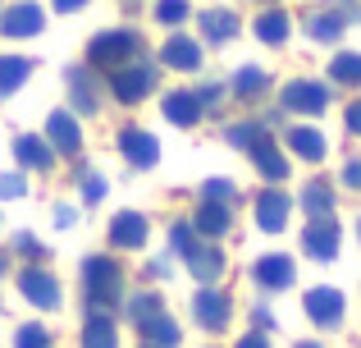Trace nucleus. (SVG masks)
<instances>
[{
  "mask_svg": "<svg viewBox=\"0 0 361 348\" xmlns=\"http://www.w3.org/2000/svg\"><path fill=\"white\" fill-rule=\"evenodd\" d=\"M160 115H165L174 128H197L206 119V106L197 101L192 88H174V92H165V101H160Z\"/></svg>",
  "mask_w": 361,
  "mask_h": 348,
  "instance_id": "obj_18",
  "label": "nucleus"
},
{
  "mask_svg": "<svg viewBox=\"0 0 361 348\" xmlns=\"http://www.w3.org/2000/svg\"><path fill=\"white\" fill-rule=\"evenodd\" d=\"M224 92H229L224 83H202V88H197V101H202L206 110H215V106L224 101Z\"/></svg>",
  "mask_w": 361,
  "mask_h": 348,
  "instance_id": "obj_42",
  "label": "nucleus"
},
{
  "mask_svg": "<svg viewBox=\"0 0 361 348\" xmlns=\"http://www.w3.org/2000/svg\"><path fill=\"white\" fill-rule=\"evenodd\" d=\"M343 124H348V133H357V138H361V101H353V106L343 110Z\"/></svg>",
  "mask_w": 361,
  "mask_h": 348,
  "instance_id": "obj_45",
  "label": "nucleus"
},
{
  "mask_svg": "<svg viewBox=\"0 0 361 348\" xmlns=\"http://www.w3.org/2000/svg\"><path fill=\"white\" fill-rule=\"evenodd\" d=\"M5 270H9V252H0V275H5Z\"/></svg>",
  "mask_w": 361,
  "mask_h": 348,
  "instance_id": "obj_50",
  "label": "nucleus"
},
{
  "mask_svg": "<svg viewBox=\"0 0 361 348\" xmlns=\"http://www.w3.org/2000/svg\"><path fill=\"white\" fill-rule=\"evenodd\" d=\"M119 156L133 165V170H156V165H160V138L151 133V128L128 124L119 133Z\"/></svg>",
  "mask_w": 361,
  "mask_h": 348,
  "instance_id": "obj_12",
  "label": "nucleus"
},
{
  "mask_svg": "<svg viewBox=\"0 0 361 348\" xmlns=\"http://www.w3.org/2000/svg\"><path fill=\"white\" fill-rule=\"evenodd\" d=\"M64 92H69V106L78 110V115H97L101 110V78L97 69H87V64H69L64 69Z\"/></svg>",
  "mask_w": 361,
  "mask_h": 348,
  "instance_id": "obj_9",
  "label": "nucleus"
},
{
  "mask_svg": "<svg viewBox=\"0 0 361 348\" xmlns=\"http://www.w3.org/2000/svg\"><path fill=\"white\" fill-rule=\"evenodd\" d=\"M42 138L51 143L55 156H78L82 152V124H78L73 110H55V115L46 119V133Z\"/></svg>",
  "mask_w": 361,
  "mask_h": 348,
  "instance_id": "obj_16",
  "label": "nucleus"
},
{
  "mask_svg": "<svg viewBox=\"0 0 361 348\" xmlns=\"http://www.w3.org/2000/svg\"><path fill=\"white\" fill-rule=\"evenodd\" d=\"M78 193H82V202H87V206H97V202H106L110 184H106V179H101L97 170H87V174L78 179Z\"/></svg>",
  "mask_w": 361,
  "mask_h": 348,
  "instance_id": "obj_38",
  "label": "nucleus"
},
{
  "mask_svg": "<svg viewBox=\"0 0 361 348\" xmlns=\"http://www.w3.org/2000/svg\"><path fill=\"white\" fill-rule=\"evenodd\" d=\"M338 179H343V188H353V193H361V156H353V161L343 165V174H338Z\"/></svg>",
  "mask_w": 361,
  "mask_h": 348,
  "instance_id": "obj_43",
  "label": "nucleus"
},
{
  "mask_svg": "<svg viewBox=\"0 0 361 348\" xmlns=\"http://www.w3.org/2000/svg\"><path fill=\"white\" fill-rule=\"evenodd\" d=\"M252 330H261V335H270V330H274V316H270V307H261V303L252 307Z\"/></svg>",
  "mask_w": 361,
  "mask_h": 348,
  "instance_id": "obj_44",
  "label": "nucleus"
},
{
  "mask_svg": "<svg viewBox=\"0 0 361 348\" xmlns=\"http://www.w3.org/2000/svg\"><path fill=\"white\" fill-rule=\"evenodd\" d=\"M293 197L283 193V188H261V193H256V202H252V215H256V229L261 234H283L288 229V220H293Z\"/></svg>",
  "mask_w": 361,
  "mask_h": 348,
  "instance_id": "obj_7",
  "label": "nucleus"
},
{
  "mask_svg": "<svg viewBox=\"0 0 361 348\" xmlns=\"http://www.w3.org/2000/svg\"><path fill=\"white\" fill-rule=\"evenodd\" d=\"M123 266L115 257H106V252H97V257L82 261V303H87V312H106L115 316L123 307Z\"/></svg>",
  "mask_w": 361,
  "mask_h": 348,
  "instance_id": "obj_1",
  "label": "nucleus"
},
{
  "mask_svg": "<svg viewBox=\"0 0 361 348\" xmlns=\"http://www.w3.org/2000/svg\"><path fill=\"white\" fill-rule=\"evenodd\" d=\"M55 9H60V14H78V9H87L92 0H51Z\"/></svg>",
  "mask_w": 361,
  "mask_h": 348,
  "instance_id": "obj_47",
  "label": "nucleus"
},
{
  "mask_svg": "<svg viewBox=\"0 0 361 348\" xmlns=\"http://www.w3.org/2000/svg\"><path fill=\"white\" fill-rule=\"evenodd\" d=\"M348 28V18L338 14V9H316V14L307 18V37L311 42H338Z\"/></svg>",
  "mask_w": 361,
  "mask_h": 348,
  "instance_id": "obj_31",
  "label": "nucleus"
},
{
  "mask_svg": "<svg viewBox=\"0 0 361 348\" xmlns=\"http://www.w3.org/2000/svg\"><path fill=\"white\" fill-rule=\"evenodd\" d=\"M9 248H14L18 257H27V261H46V252H51V248H46V243L37 239L32 229H18V234H14V243H9Z\"/></svg>",
  "mask_w": 361,
  "mask_h": 348,
  "instance_id": "obj_37",
  "label": "nucleus"
},
{
  "mask_svg": "<svg viewBox=\"0 0 361 348\" xmlns=\"http://www.w3.org/2000/svg\"><path fill=\"white\" fill-rule=\"evenodd\" d=\"M233 197H238V188H233V179H224V174H211V179L202 184V202L233 206Z\"/></svg>",
  "mask_w": 361,
  "mask_h": 348,
  "instance_id": "obj_35",
  "label": "nucleus"
},
{
  "mask_svg": "<svg viewBox=\"0 0 361 348\" xmlns=\"http://www.w3.org/2000/svg\"><path fill=\"white\" fill-rule=\"evenodd\" d=\"M82 348H119V325L106 312H87L82 321Z\"/></svg>",
  "mask_w": 361,
  "mask_h": 348,
  "instance_id": "obj_25",
  "label": "nucleus"
},
{
  "mask_svg": "<svg viewBox=\"0 0 361 348\" xmlns=\"http://www.w3.org/2000/svg\"><path fill=\"white\" fill-rule=\"evenodd\" d=\"M183 266H188V275H192L197 284H220V280H224V266H229V257H224L220 243H197L192 257H188Z\"/></svg>",
  "mask_w": 361,
  "mask_h": 348,
  "instance_id": "obj_19",
  "label": "nucleus"
},
{
  "mask_svg": "<svg viewBox=\"0 0 361 348\" xmlns=\"http://www.w3.org/2000/svg\"><path fill=\"white\" fill-rule=\"evenodd\" d=\"M233 348H270V335H261V330H247Z\"/></svg>",
  "mask_w": 361,
  "mask_h": 348,
  "instance_id": "obj_46",
  "label": "nucleus"
},
{
  "mask_svg": "<svg viewBox=\"0 0 361 348\" xmlns=\"http://www.w3.org/2000/svg\"><path fill=\"white\" fill-rule=\"evenodd\" d=\"M142 60V32L137 28H110L87 42V69H123V64Z\"/></svg>",
  "mask_w": 361,
  "mask_h": 348,
  "instance_id": "obj_2",
  "label": "nucleus"
},
{
  "mask_svg": "<svg viewBox=\"0 0 361 348\" xmlns=\"http://www.w3.org/2000/svg\"><path fill=\"white\" fill-rule=\"evenodd\" d=\"M265 88H270V73H265L261 64H243V69L233 73V83H229V92H233L238 101H256Z\"/></svg>",
  "mask_w": 361,
  "mask_h": 348,
  "instance_id": "obj_30",
  "label": "nucleus"
},
{
  "mask_svg": "<svg viewBox=\"0 0 361 348\" xmlns=\"http://www.w3.org/2000/svg\"><path fill=\"white\" fill-rule=\"evenodd\" d=\"M0 197H5V202H18V197H27V179L18 174V170H5V174H0Z\"/></svg>",
  "mask_w": 361,
  "mask_h": 348,
  "instance_id": "obj_40",
  "label": "nucleus"
},
{
  "mask_svg": "<svg viewBox=\"0 0 361 348\" xmlns=\"http://www.w3.org/2000/svg\"><path fill=\"white\" fill-rule=\"evenodd\" d=\"M51 224H55V229H73V224H78V206H69V202H55V211H51Z\"/></svg>",
  "mask_w": 361,
  "mask_h": 348,
  "instance_id": "obj_41",
  "label": "nucleus"
},
{
  "mask_svg": "<svg viewBox=\"0 0 361 348\" xmlns=\"http://www.w3.org/2000/svg\"><path fill=\"white\" fill-rule=\"evenodd\" d=\"M151 239V220L142 211H119L110 220V248L115 252H142Z\"/></svg>",
  "mask_w": 361,
  "mask_h": 348,
  "instance_id": "obj_15",
  "label": "nucleus"
},
{
  "mask_svg": "<svg viewBox=\"0 0 361 348\" xmlns=\"http://www.w3.org/2000/svg\"><path fill=\"white\" fill-rule=\"evenodd\" d=\"M18 294H23V303L37 307V312H55V307L64 303L60 298V280H55L51 270H42V266L18 270Z\"/></svg>",
  "mask_w": 361,
  "mask_h": 348,
  "instance_id": "obj_10",
  "label": "nucleus"
},
{
  "mask_svg": "<svg viewBox=\"0 0 361 348\" xmlns=\"http://www.w3.org/2000/svg\"><path fill=\"white\" fill-rule=\"evenodd\" d=\"M329 83L338 88H361V51H338L329 60Z\"/></svg>",
  "mask_w": 361,
  "mask_h": 348,
  "instance_id": "obj_32",
  "label": "nucleus"
},
{
  "mask_svg": "<svg viewBox=\"0 0 361 348\" xmlns=\"http://www.w3.org/2000/svg\"><path fill=\"white\" fill-rule=\"evenodd\" d=\"M252 32H256V42H265V46H283V42H288V32H293L288 9H265V14H256Z\"/></svg>",
  "mask_w": 361,
  "mask_h": 348,
  "instance_id": "obj_24",
  "label": "nucleus"
},
{
  "mask_svg": "<svg viewBox=\"0 0 361 348\" xmlns=\"http://www.w3.org/2000/svg\"><path fill=\"white\" fill-rule=\"evenodd\" d=\"M197 28H202V37L211 46H229L233 37H238V14H233V9H202V14H197Z\"/></svg>",
  "mask_w": 361,
  "mask_h": 348,
  "instance_id": "obj_23",
  "label": "nucleus"
},
{
  "mask_svg": "<svg viewBox=\"0 0 361 348\" xmlns=\"http://www.w3.org/2000/svg\"><path fill=\"white\" fill-rule=\"evenodd\" d=\"M137 335H142V344H147V348H178V344H183V330H178V321L169 312H160L156 321L137 325Z\"/></svg>",
  "mask_w": 361,
  "mask_h": 348,
  "instance_id": "obj_26",
  "label": "nucleus"
},
{
  "mask_svg": "<svg viewBox=\"0 0 361 348\" xmlns=\"http://www.w3.org/2000/svg\"><path fill=\"white\" fill-rule=\"evenodd\" d=\"M156 78H160V69L151 60H133V64H123V69L110 73V97H115L119 106H142V101L156 92Z\"/></svg>",
  "mask_w": 361,
  "mask_h": 348,
  "instance_id": "obj_3",
  "label": "nucleus"
},
{
  "mask_svg": "<svg viewBox=\"0 0 361 348\" xmlns=\"http://www.w3.org/2000/svg\"><path fill=\"white\" fill-rule=\"evenodd\" d=\"M298 206L307 211V220H325V215H334V188H329L325 179H311V184L302 188Z\"/></svg>",
  "mask_w": 361,
  "mask_h": 348,
  "instance_id": "obj_27",
  "label": "nucleus"
},
{
  "mask_svg": "<svg viewBox=\"0 0 361 348\" xmlns=\"http://www.w3.org/2000/svg\"><path fill=\"white\" fill-rule=\"evenodd\" d=\"M14 348H55V340H51V330H46L42 321H23L14 330Z\"/></svg>",
  "mask_w": 361,
  "mask_h": 348,
  "instance_id": "obj_34",
  "label": "nucleus"
},
{
  "mask_svg": "<svg viewBox=\"0 0 361 348\" xmlns=\"http://www.w3.org/2000/svg\"><path fill=\"white\" fill-rule=\"evenodd\" d=\"M302 312H307L311 325H320V330H338L348 316V303H343V289L334 284H316L302 294Z\"/></svg>",
  "mask_w": 361,
  "mask_h": 348,
  "instance_id": "obj_4",
  "label": "nucleus"
},
{
  "mask_svg": "<svg viewBox=\"0 0 361 348\" xmlns=\"http://www.w3.org/2000/svg\"><path fill=\"white\" fill-rule=\"evenodd\" d=\"M37 64L27 55H0V97H14L27 78H32Z\"/></svg>",
  "mask_w": 361,
  "mask_h": 348,
  "instance_id": "obj_29",
  "label": "nucleus"
},
{
  "mask_svg": "<svg viewBox=\"0 0 361 348\" xmlns=\"http://www.w3.org/2000/svg\"><path fill=\"white\" fill-rule=\"evenodd\" d=\"M338 248H343V229H338L334 215H325V220H311L307 229H302V252H307L311 261H334Z\"/></svg>",
  "mask_w": 361,
  "mask_h": 348,
  "instance_id": "obj_13",
  "label": "nucleus"
},
{
  "mask_svg": "<svg viewBox=\"0 0 361 348\" xmlns=\"http://www.w3.org/2000/svg\"><path fill=\"white\" fill-rule=\"evenodd\" d=\"M243 152H247V156H252V165H256V174H261V179H265V184H274V188H279V179H288V156H283V147H279V143H274V138H270V133H265V128H261V133H256V138H252V143H247V147H243Z\"/></svg>",
  "mask_w": 361,
  "mask_h": 348,
  "instance_id": "obj_11",
  "label": "nucleus"
},
{
  "mask_svg": "<svg viewBox=\"0 0 361 348\" xmlns=\"http://www.w3.org/2000/svg\"><path fill=\"white\" fill-rule=\"evenodd\" d=\"M42 32H46V9L32 5V0H18V5H9L0 14V37L23 42V37H42Z\"/></svg>",
  "mask_w": 361,
  "mask_h": 348,
  "instance_id": "obj_14",
  "label": "nucleus"
},
{
  "mask_svg": "<svg viewBox=\"0 0 361 348\" xmlns=\"http://www.w3.org/2000/svg\"><path fill=\"white\" fill-rule=\"evenodd\" d=\"M142 348H147V344H142Z\"/></svg>",
  "mask_w": 361,
  "mask_h": 348,
  "instance_id": "obj_52",
  "label": "nucleus"
},
{
  "mask_svg": "<svg viewBox=\"0 0 361 348\" xmlns=\"http://www.w3.org/2000/svg\"><path fill=\"white\" fill-rule=\"evenodd\" d=\"M293 348H325V344H316V340H302V344H293Z\"/></svg>",
  "mask_w": 361,
  "mask_h": 348,
  "instance_id": "obj_49",
  "label": "nucleus"
},
{
  "mask_svg": "<svg viewBox=\"0 0 361 348\" xmlns=\"http://www.w3.org/2000/svg\"><path fill=\"white\" fill-rule=\"evenodd\" d=\"M160 312H165V303H160V294H156V289H137V294H128V298H123V316H128L133 325L156 321Z\"/></svg>",
  "mask_w": 361,
  "mask_h": 348,
  "instance_id": "obj_28",
  "label": "nucleus"
},
{
  "mask_svg": "<svg viewBox=\"0 0 361 348\" xmlns=\"http://www.w3.org/2000/svg\"><path fill=\"white\" fill-rule=\"evenodd\" d=\"M160 64L174 73H197L202 69V42H192L188 32H174L165 46H160Z\"/></svg>",
  "mask_w": 361,
  "mask_h": 348,
  "instance_id": "obj_21",
  "label": "nucleus"
},
{
  "mask_svg": "<svg viewBox=\"0 0 361 348\" xmlns=\"http://www.w3.org/2000/svg\"><path fill=\"white\" fill-rule=\"evenodd\" d=\"M283 143H288V152L298 156V161H307V165H320L329 156V138L320 133V128H311V124H288Z\"/></svg>",
  "mask_w": 361,
  "mask_h": 348,
  "instance_id": "obj_20",
  "label": "nucleus"
},
{
  "mask_svg": "<svg viewBox=\"0 0 361 348\" xmlns=\"http://www.w3.org/2000/svg\"><path fill=\"white\" fill-rule=\"evenodd\" d=\"M261 119H243V124H229V128H224V143H229V147H238V152H243V147L247 143H252V138L256 133H261Z\"/></svg>",
  "mask_w": 361,
  "mask_h": 348,
  "instance_id": "obj_39",
  "label": "nucleus"
},
{
  "mask_svg": "<svg viewBox=\"0 0 361 348\" xmlns=\"http://www.w3.org/2000/svg\"><path fill=\"white\" fill-rule=\"evenodd\" d=\"M357 239H361V220H357Z\"/></svg>",
  "mask_w": 361,
  "mask_h": 348,
  "instance_id": "obj_51",
  "label": "nucleus"
},
{
  "mask_svg": "<svg viewBox=\"0 0 361 348\" xmlns=\"http://www.w3.org/2000/svg\"><path fill=\"white\" fill-rule=\"evenodd\" d=\"M188 14H192L188 0H156V23H165V28H183Z\"/></svg>",
  "mask_w": 361,
  "mask_h": 348,
  "instance_id": "obj_36",
  "label": "nucleus"
},
{
  "mask_svg": "<svg viewBox=\"0 0 361 348\" xmlns=\"http://www.w3.org/2000/svg\"><path fill=\"white\" fill-rule=\"evenodd\" d=\"M151 275H169V257H156V261H151Z\"/></svg>",
  "mask_w": 361,
  "mask_h": 348,
  "instance_id": "obj_48",
  "label": "nucleus"
},
{
  "mask_svg": "<svg viewBox=\"0 0 361 348\" xmlns=\"http://www.w3.org/2000/svg\"><path fill=\"white\" fill-rule=\"evenodd\" d=\"M197 243H202V239H197V229L188 220H174V224H169V257H174V261H188Z\"/></svg>",
  "mask_w": 361,
  "mask_h": 348,
  "instance_id": "obj_33",
  "label": "nucleus"
},
{
  "mask_svg": "<svg viewBox=\"0 0 361 348\" xmlns=\"http://www.w3.org/2000/svg\"><path fill=\"white\" fill-rule=\"evenodd\" d=\"M329 83H316V78H293L279 88V106L293 110V115H325L329 110Z\"/></svg>",
  "mask_w": 361,
  "mask_h": 348,
  "instance_id": "obj_5",
  "label": "nucleus"
},
{
  "mask_svg": "<svg viewBox=\"0 0 361 348\" xmlns=\"http://www.w3.org/2000/svg\"><path fill=\"white\" fill-rule=\"evenodd\" d=\"M14 161L23 165V170H32V174H46L55 165V152H51V143H46L42 133H18L14 138Z\"/></svg>",
  "mask_w": 361,
  "mask_h": 348,
  "instance_id": "obj_22",
  "label": "nucleus"
},
{
  "mask_svg": "<svg viewBox=\"0 0 361 348\" xmlns=\"http://www.w3.org/2000/svg\"><path fill=\"white\" fill-rule=\"evenodd\" d=\"M188 224L197 229L202 243H220L224 234L233 229V206H220V202H197V211L188 215Z\"/></svg>",
  "mask_w": 361,
  "mask_h": 348,
  "instance_id": "obj_17",
  "label": "nucleus"
},
{
  "mask_svg": "<svg viewBox=\"0 0 361 348\" xmlns=\"http://www.w3.org/2000/svg\"><path fill=\"white\" fill-rule=\"evenodd\" d=\"M192 316H197L202 330L220 335V330H229V321H233V298L224 294L220 284H202L197 298H192Z\"/></svg>",
  "mask_w": 361,
  "mask_h": 348,
  "instance_id": "obj_6",
  "label": "nucleus"
},
{
  "mask_svg": "<svg viewBox=\"0 0 361 348\" xmlns=\"http://www.w3.org/2000/svg\"><path fill=\"white\" fill-rule=\"evenodd\" d=\"M293 280H298V266L288 252H261L252 261V284L261 294H283V289H293Z\"/></svg>",
  "mask_w": 361,
  "mask_h": 348,
  "instance_id": "obj_8",
  "label": "nucleus"
}]
</instances>
